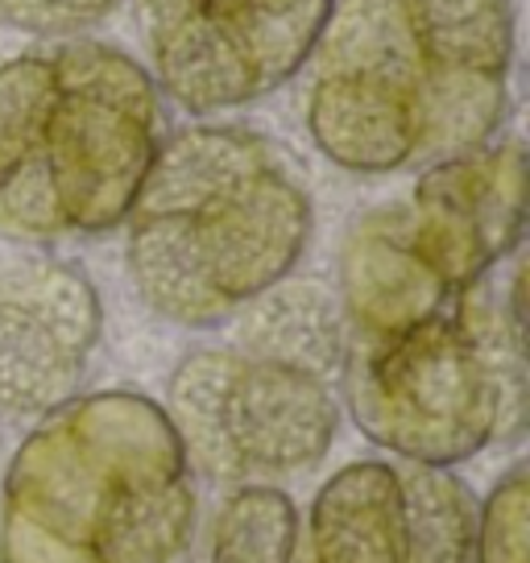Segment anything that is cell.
Wrapping results in <instances>:
<instances>
[{
    "mask_svg": "<svg viewBox=\"0 0 530 563\" xmlns=\"http://www.w3.org/2000/svg\"><path fill=\"white\" fill-rule=\"evenodd\" d=\"M514 37L510 0H332L302 67L307 137L361 178L489 145L510 117Z\"/></svg>",
    "mask_w": 530,
    "mask_h": 563,
    "instance_id": "obj_1",
    "label": "cell"
},
{
    "mask_svg": "<svg viewBox=\"0 0 530 563\" xmlns=\"http://www.w3.org/2000/svg\"><path fill=\"white\" fill-rule=\"evenodd\" d=\"M121 229L137 299L166 323L203 332L299 269L316 203L269 133L195 121L162 133Z\"/></svg>",
    "mask_w": 530,
    "mask_h": 563,
    "instance_id": "obj_2",
    "label": "cell"
},
{
    "mask_svg": "<svg viewBox=\"0 0 530 563\" xmlns=\"http://www.w3.org/2000/svg\"><path fill=\"white\" fill-rule=\"evenodd\" d=\"M195 534V473L142 389L75 394L9 452L0 563H187Z\"/></svg>",
    "mask_w": 530,
    "mask_h": 563,
    "instance_id": "obj_3",
    "label": "cell"
},
{
    "mask_svg": "<svg viewBox=\"0 0 530 563\" xmlns=\"http://www.w3.org/2000/svg\"><path fill=\"white\" fill-rule=\"evenodd\" d=\"M162 145L150 70L112 42L67 37L0 63V232L25 245L124 224Z\"/></svg>",
    "mask_w": 530,
    "mask_h": 563,
    "instance_id": "obj_4",
    "label": "cell"
},
{
    "mask_svg": "<svg viewBox=\"0 0 530 563\" xmlns=\"http://www.w3.org/2000/svg\"><path fill=\"white\" fill-rule=\"evenodd\" d=\"M402 335L349 344L336 394L365 440L423 468H460L527 427V253Z\"/></svg>",
    "mask_w": 530,
    "mask_h": 563,
    "instance_id": "obj_5",
    "label": "cell"
},
{
    "mask_svg": "<svg viewBox=\"0 0 530 563\" xmlns=\"http://www.w3.org/2000/svg\"><path fill=\"white\" fill-rule=\"evenodd\" d=\"M162 410L195 481L220 489L307 476L328 460L344 419L332 382L253 356L232 340L183 352Z\"/></svg>",
    "mask_w": 530,
    "mask_h": 563,
    "instance_id": "obj_6",
    "label": "cell"
},
{
    "mask_svg": "<svg viewBox=\"0 0 530 563\" xmlns=\"http://www.w3.org/2000/svg\"><path fill=\"white\" fill-rule=\"evenodd\" d=\"M328 13L332 0H133L142 67L199 121L299 79Z\"/></svg>",
    "mask_w": 530,
    "mask_h": 563,
    "instance_id": "obj_7",
    "label": "cell"
},
{
    "mask_svg": "<svg viewBox=\"0 0 530 563\" xmlns=\"http://www.w3.org/2000/svg\"><path fill=\"white\" fill-rule=\"evenodd\" d=\"M477 493L456 468L349 460L316 489L295 563H473Z\"/></svg>",
    "mask_w": 530,
    "mask_h": 563,
    "instance_id": "obj_8",
    "label": "cell"
},
{
    "mask_svg": "<svg viewBox=\"0 0 530 563\" xmlns=\"http://www.w3.org/2000/svg\"><path fill=\"white\" fill-rule=\"evenodd\" d=\"M104 335L96 282L67 257L0 262V422H37L71 402Z\"/></svg>",
    "mask_w": 530,
    "mask_h": 563,
    "instance_id": "obj_9",
    "label": "cell"
},
{
    "mask_svg": "<svg viewBox=\"0 0 530 563\" xmlns=\"http://www.w3.org/2000/svg\"><path fill=\"white\" fill-rule=\"evenodd\" d=\"M410 236L440 282L460 295L522 249L527 232V150L494 137L415 175L407 195Z\"/></svg>",
    "mask_w": 530,
    "mask_h": 563,
    "instance_id": "obj_10",
    "label": "cell"
},
{
    "mask_svg": "<svg viewBox=\"0 0 530 563\" xmlns=\"http://www.w3.org/2000/svg\"><path fill=\"white\" fill-rule=\"evenodd\" d=\"M332 290L349 323V344L402 335L456 299L410 236L407 199H386L344 229Z\"/></svg>",
    "mask_w": 530,
    "mask_h": 563,
    "instance_id": "obj_11",
    "label": "cell"
},
{
    "mask_svg": "<svg viewBox=\"0 0 530 563\" xmlns=\"http://www.w3.org/2000/svg\"><path fill=\"white\" fill-rule=\"evenodd\" d=\"M229 323L236 349L323 377L332 386L340 382L349 356V323L328 282L290 274L245 302Z\"/></svg>",
    "mask_w": 530,
    "mask_h": 563,
    "instance_id": "obj_12",
    "label": "cell"
},
{
    "mask_svg": "<svg viewBox=\"0 0 530 563\" xmlns=\"http://www.w3.org/2000/svg\"><path fill=\"white\" fill-rule=\"evenodd\" d=\"M299 522V501L283 485H229L203 530V555L208 563H295Z\"/></svg>",
    "mask_w": 530,
    "mask_h": 563,
    "instance_id": "obj_13",
    "label": "cell"
},
{
    "mask_svg": "<svg viewBox=\"0 0 530 563\" xmlns=\"http://www.w3.org/2000/svg\"><path fill=\"white\" fill-rule=\"evenodd\" d=\"M473 563H530V473L522 460L477 501Z\"/></svg>",
    "mask_w": 530,
    "mask_h": 563,
    "instance_id": "obj_14",
    "label": "cell"
},
{
    "mask_svg": "<svg viewBox=\"0 0 530 563\" xmlns=\"http://www.w3.org/2000/svg\"><path fill=\"white\" fill-rule=\"evenodd\" d=\"M121 0H0V25L25 37L67 42L112 18Z\"/></svg>",
    "mask_w": 530,
    "mask_h": 563,
    "instance_id": "obj_15",
    "label": "cell"
},
{
    "mask_svg": "<svg viewBox=\"0 0 530 563\" xmlns=\"http://www.w3.org/2000/svg\"><path fill=\"white\" fill-rule=\"evenodd\" d=\"M4 464H9V452H4V443H0V481H4Z\"/></svg>",
    "mask_w": 530,
    "mask_h": 563,
    "instance_id": "obj_16",
    "label": "cell"
}]
</instances>
